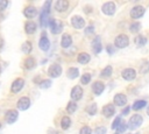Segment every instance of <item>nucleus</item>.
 Listing matches in <instances>:
<instances>
[{
  "mask_svg": "<svg viewBox=\"0 0 149 134\" xmlns=\"http://www.w3.org/2000/svg\"><path fill=\"white\" fill-rule=\"evenodd\" d=\"M50 6H51V2L50 1H45L44 2V6L42 8V12H41V16H40V21H41V26L43 28H45L48 24H49V14H50Z\"/></svg>",
  "mask_w": 149,
  "mask_h": 134,
  "instance_id": "nucleus-1",
  "label": "nucleus"
},
{
  "mask_svg": "<svg viewBox=\"0 0 149 134\" xmlns=\"http://www.w3.org/2000/svg\"><path fill=\"white\" fill-rule=\"evenodd\" d=\"M128 44H129V38H128V36H127V35L121 34V35L116 36V37H115V40H114V45H115L116 48L122 49V48L128 47Z\"/></svg>",
  "mask_w": 149,
  "mask_h": 134,
  "instance_id": "nucleus-2",
  "label": "nucleus"
},
{
  "mask_svg": "<svg viewBox=\"0 0 149 134\" xmlns=\"http://www.w3.org/2000/svg\"><path fill=\"white\" fill-rule=\"evenodd\" d=\"M142 121H143V119H142L141 115L134 114V115L129 119V121H128V127H129L130 129H135V128H137V127L142 124Z\"/></svg>",
  "mask_w": 149,
  "mask_h": 134,
  "instance_id": "nucleus-3",
  "label": "nucleus"
},
{
  "mask_svg": "<svg viewBox=\"0 0 149 134\" xmlns=\"http://www.w3.org/2000/svg\"><path fill=\"white\" fill-rule=\"evenodd\" d=\"M61 73H62V66L58 65V64H52V65H50L49 69H48V75H49L51 78H56V77H58Z\"/></svg>",
  "mask_w": 149,
  "mask_h": 134,
  "instance_id": "nucleus-4",
  "label": "nucleus"
},
{
  "mask_svg": "<svg viewBox=\"0 0 149 134\" xmlns=\"http://www.w3.org/2000/svg\"><path fill=\"white\" fill-rule=\"evenodd\" d=\"M49 27H50V30H51L52 34H58V33H61V30L63 29V28H62V23L58 22V21L55 20V19H50V20H49Z\"/></svg>",
  "mask_w": 149,
  "mask_h": 134,
  "instance_id": "nucleus-5",
  "label": "nucleus"
},
{
  "mask_svg": "<svg viewBox=\"0 0 149 134\" xmlns=\"http://www.w3.org/2000/svg\"><path fill=\"white\" fill-rule=\"evenodd\" d=\"M101 9H102V13L104 14H106V15H113L115 13V5H114V2L108 1V2H105L102 5V8Z\"/></svg>",
  "mask_w": 149,
  "mask_h": 134,
  "instance_id": "nucleus-6",
  "label": "nucleus"
},
{
  "mask_svg": "<svg viewBox=\"0 0 149 134\" xmlns=\"http://www.w3.org/2000/svg\"><path fill=\"white\" fill-rule=\"evenodd\" d=\"M71 23H72L73 28H76V29H81V28H84V26H85V21H84V19H83L81 16H79V15H74V16H72V19H71Z\"/></svg>",
  "mask_w": 149,
  "mask_h": 134,
  "instance_id": "nucleus-7",
  "label": "nucleus"
},
{
  "mask_svg": "<svg viewBox=\"0 0 149 134\" xmlns=\"http://www.w3.org/2000/svg\"><path fill=\"white\" fill-rule=\"evenodd\" d=\"M23 85H24V80H23L22 78H17V79H15V80L12 83L10 91H12L13 93H17L19 91H21V90H22Z\"/></svg>",
  "mask_w": 149,
  "mask_h": 134,
  "instance_id": "nucleus-8",
  "label": "nucleus"
},
{
  "mask_svg": "<svg viewBox=\"0 0 149 134\" xmlns=\"http://www.w3.org/2000/svg\"><path fill=\"white\" fill-rule=\"evenodd\" d=\"M29 106H30V99L28 97H21L17 100V107H19V110L26 111V110L29 108Z\"/></svg>",
  "mask_w": 149,
  "mask_h": 134,
  "instance_id": "nucleus-9",
  "label": "nucleus"
},
{
  "mask_svg": "<svg viewBox=\"0 0 149 134\" xmlns=\"http://www.w3.org/2000/svg\"><path fill=\"white\" fill-rule=\"evenodd\" d=\"M144 14V8L142 6H135L130 9V16L133 19H139Z\"/></svg>",
  "mask_w": 149,
  "mask_h": 134,
  "instance_id": "nucleus-10",
  "label": "nucleus"
},
{
  "mask_svg": "<svg viewBox=\"0 0 149 134\" xmlns=\"http://www.w3.org/2000/svg\"><path fill=\"white\" fill-rule=\"evenodd\" d=\"M38 47H40V49L43 50V51H47V50L49 49V47H50V41L48 40L45 33H43V35L41 36L40 42H38Z\"/></svg>",
  "mask_w": 149,
  "mask_h": 134,
  "instance_id": "nucleus-11",
  "label": "nucleus"
},
{
  "mask_svg": "<svg viewBox=\"0 0 149 134\" xmlns=\"http://www.w3.org/2000/svg\"><path fill=\"white\" fill-rule=\"evenodd\" d=\"M83 97V89L79 85H76L71 90V98L72 100H79Z\"/></svg>",
  "mask_w": 149,
  "mask_h": 134,
  "instance_id": "nucleus-12",
  "label": "nucleus"
},
{
  "mask_svg": "<svg viewBox=\"0 0 149 134\" xmlns=\"http://www.w3.org/2000/svg\"><path fill=\"white\" fill-rule=\"evenodd\" d=\"M17 117H19V113H17L16 110H9V111L6 113L5 119H6V121H7L8 124H13V122L16 121Z\"/></svg>",
  "mask_w": 149,
  "mask_h": 134,
  "instance_id": "nucleus-13",
  "label": "nucleus"
},
{
  "mask_svg": "<svg viewBox=\"0 0 149 134\" xmlns=\"http://www.w3.org/2000/svg\"><path fill=\"white\" fill-rule=\"evenodd\" d=\"M121 75H122V78L123 79H126V80H133L136 77V71L134 69H130L129 68V69H125Z\"/></svg>",
  "mask_w": 149,
  "mask_h": 134,
  "instance_id": "nucleus-14",
  "label": "nucleus"
},
{
  "mask_svg": "<svg viewBox=\"0 0 149 134\" xmlns=\"http://www.w3.org/2000/svg\"><path fill=\"white\" fill-rule=\"evenodd\" d=\"M113 100H114V104L118 105V106H123V105L127 104V97L125 94H122V93L115 94Z\"/></svg>",
  "mask_w": 149,
  "mask_h": 134,
  "instance_id": "nucleus-15",
  "label": "nucleus"
},
{
  "mask_svg": "<svg viewBox=\"0 0 149 134\" xmlns=\"http://www.w3.org/2000/svg\"><path fill=\"white\" fill-rule=\"evenodd\" d=\"M104 90H105V85H104L101 82H94V83L92 84V91H93L94 94L99 96V94L102 93Z\"/></svg>",
  "mask_w": 149,
  "mask_h": 134,
  "instance_id": "nucleus-16",
  "label": "nucleus"
},
{
  "mask_svg": "<svg viewBox=\"0 0 149 134\" xmlns=\"http://www.w3.org/2000/svg\"><path fill=\"white\" fill-rule=\"evenodd\" d=\"M68 7H69V1H66V0H58L55 3V8L58 12H64L68 9Z\"/></svg>",
  "mask_w": 149,
  "mask_h": 134,
  "instance_id": "nucleus-17",
  "label": "nucleus"
},
{
  "mask_svg": "<svg viewBox=\"0 0 149 134\" xmlns=\"http://www.w3.org/2000/svg\"><path fill=\"white\" fill-rule=\"evenodd\" d=\"M114 112H115V108H114V106L111 105V104L105 105L104 108H102V114H104L106 118H111V117L114 114Z\"/></svg>",
  "mask_w": 149,
  "mask_h": 134,
  "instance_id": "nucleus-18",
  "label": "nucleus"
},
{
  "mask_svg": "<svg viewBox=\"0 0 149 134\" xmlns=\"http://www.w3.org/2000/svg\"><path fill=\"white\" fill-rule=\"evenodd\" d=\"M36 13H37V10H36V8H35L34 6H28V7H26V8H24V10H23L24 16H26V17H28V19L34 17V16L36 15Z\"/></svg>",
  "mask_w": 149,
  "mask_h": 134,
  "instance_id": "nucleus-19",
  "label": "nucleus"
},
{
  "mask_svg": "<svg viewBox=\"0 0 149 134\" xmlns=\"http://www.w3.org/2000/svg\"><path fill=\"white\" fill-rule=\"evenodd\" d=\"M92 49H93V52L94 54H99L101 51V41H100V37H95L92 42Z\"/></svg>",
  "mask_w": 149,
  "mask_h": 134,
  "instance_id": "nucleus-20",
  "label": "nucleus"
},
{
  "mask_svg": "<svg viewBox=\"0 0 149 134\" xmlns=\"http://www.w3.org/2000/svg\"><path fill=\"white\" fill-rule=\"evenodd\" d=\"M72 43V37L69 35V34H64L62 36V41H61V44L63 48H69Z\"/></svg>",
  "mask_w": 149,
  "mask_h": 134,
  "instance_id": "nucleus-21",
  "label": "nucleus"
},
{
  "mask_svg": "<svg viewBox=\"0 0 149 134\" xmlns=\"http://www.w3.org/2000/svg\"><path fill=\"white\" fill-rule=\"evenodd\" d=\"M24 30H26L27 34H33V33H35V31H36V23L33 22V21L26 22V24H24Z\"/></svg>",
  "mask_w": 149,
  "mask_h": 134,
  "instance_id": "nucleus-22",
  "label": "nucleus"
},
{
  "mask_svg": "<svg viewBox=\"0 0 149 134\" xmlns=\"http://www.w3.org/2000/svg\"><path fill=\"white\" fill-rule=\"evenodd\" d=\"M77 61L80 63V64H86L90 62V55L86 54V52H80L77 57Z\"/></svg>",
  "mask_w": 149,
  "mask_h": 134,
  "instance_id": "nucleus-23",
  "label": "nucleus"
},
{
  "mask_svg": "<svg viewBox=\"0 0 149 134\" xmlns=\"http://www.w3.org/2000/svg\"><path fill=\"white\" fill-rule=\"evenodd\" d=\"M68 77L70 78V79H74V78H77L78 77V75H79V70L77 69V68H70V69H68Z\"/></svg>",
  "mask_w": 149,
  "mask_h": 134,
  "instance_id": "nucleus-24",
  "label": "nucleus"
},
{
  "mask_svg": "<svg viewBox=\"0 0 149 134\" xmlns=\"http://www.w3.org/2000/svg\"><path fill=\"white\" fill-rule=\"evenodd\" d=\"M35 64H36V62H35V59H34L33 57H28V58L24 61V68L28 69V70L33 69V68L35 66Z\"/></svg>",
  "mask_w": 149,
  "mask_h": 134,
  "instance_id": "nucleus-25",
  "label": "nucleus"
},
{
  "mask_svg": "<svg viewBox=\"0 0 149 134\" xmlns=\"http://www.w3.org/2000/svg\"><path fill=\"white\" fill-rule=\"evenodd\" d=\"M146 43H147V38H146L144 36L139 35V36L135 37V44H136L137 47H143Z\"/></svg>",
  "mask_w": 149,
  "mask_h": 134,
  "instance_id": "nucleus-26",
  "label": "nucleus"
},
{
  "mask_svg": "<svg viewBox=\"0 0 149 134\" xmlns=\"http://www.w3.org/2000/svg\"><path fill=\"white\" fill-rule=\"evenodd\" d=\"M146 105H147V101H146V100H136V101L133 104V108H134L135 111H139V110L143 108Z\"/></svg>",
  "mask_w": 149,
  "mask_h": 134,
  "instance_id": "nucleus-27",
  "label": "nucleus"
},
{
  "mask_svg": "<svg viewBox=\"0 0 149 134\" xmlns=\"http://www.w3.org/2000/svg\"><path fill=\"white\" fill-rule=\"evenodd\" d=\"M111 75H112V66H109V65L104 68L101 73H100V76L104 77V78H108V77H111Z\"/></svg>",
  "mask_w": 149,
  "mask_h": 134,
  "instance_id": "nucleus-28",
  "label": "nucleus"
},
{
  "mask_svg": "<svg viewBox=\"0 0 149 134\" xmlns=\"http://www.w3.org/2000/svg\"><path fill=\"white\" fill-rule=\"evenodd\" d=\"M70 125H71L70 118H69V117H63V118H62V121H61L62 128H63V129H68V128L70 127Z\"/></svg>",
  "mask_w": 149,
  "mask_h": 134,
  "instance_id": "nucleus-29",
  "label": "nucleus"
},
{
  "mask_svg": "<svg viewBox=\"0 0 149 134\" xmlns=\"http://www.w3.org/2000/svg\"><path fill=\"white\" fill-rule=\"evenodd\" d=\"M86 112H87L88 114H91V115H94L95 112H97V104H95V103H91V104L86 107Z\"/></svg>",
  "mask_w": 149,
  "mask_h": 134,
  "instance_id": "nucleus-30",
  "label": "nucleus"
},
{
  "mask_svg": "<svg viewBox=\"0 0 149 134\" xmlns=\"http://www.w3.org/2000/svg\"><path fill=\"white\" fill-rule=\"evenodd\" d=\"M31 49H33V47H31V43H30L29 41H27V42H24V43L22 44V51H23L24 54H30Z\"/></svg>",
  "mask_w": 149,
  "mask_h": 134,
  "instance_id": "nucleus-31",
  "label": "nucleus"
},
{
  "mask_svg": "<svg viewBox=\"0 0 149 134\" xmlns=\"http://www.w3.org/2000/svg\"><path fill=\"white\" fill-rule=\"evenodd\" d=\"M76 110H77V104H76L74 101H70V103L68 104V106H66V112L73 113Z\"/></svg>",
  "mask_w": 149,
  "mask_h": 134,
  "instance_id": "nucleus-32",
  "label": "nucleus"
},
{
  "mask_svg": "<svg viewBox=\"0 0 149 134\" xmlns=\"http://www.w3.org/2000/svg\"><path fill=\"white\" fill-rule=\"evenodd\" d=\"M129 29H130L132 33H137V31L141 29V23H139V22H133V23L130 24Z\"/></svg>",
  "mask_w": 149,
  "mask_h": 134,
  "instance_id": "nucleus-33",
  "label": "nucleus"
},
{
  "mask_svg": "<svg viewBox=\"0 0 149 134\" xmlns=\"http://www.w3.org/2000/svg\"><path fill=\"white\" fill-rule=\"evenodd\" d=\"M80 82H81V84H88L91 82V75L90 73H84L80 78Z\"/></svg>",
  "mask_w": 149,
  "mask_h": 134,
  "instance_id": "nucleus-34",
  "label": "nucleus"
},
{
  "mask_svg": "<svg viewBox=\"0 0 149 134\" xmlns=\"http://www.w3.org/2000/svg\"><path fill=\"white\" fill-rule=\"evenodd\" d=\"M51 86V82L49 80V79H44V80H42L41 83H40V87L41 89H48V87H50Z\"/></svg>",
  "mask_w": 149,
  "mask_h": 134,
  "instance_id": "nucleus-35",
  "label": "nucleus"
},
{
  "mask_svg": "<svg viewBox=\"0 0 149 134\" xmlns=\"http://www.w3.org/2000/svg\"><path fill=\"white\" fill-rule=\"evenodd\" d=\"M121 124H122L121 118H120V117H116V118H115V120H114V121H113V124H112V128H113V129H116Z\"/></svg>",
  "mask_w": 149,
  "mask_h": 134,
  "instance_id": "nucleus-36",
  "label": "nucleus"
},
{
  "mask_svg": "<svg viewBox=\"0 0 149 134\" xmlns=\"http://www.w3.org/2000/svg\"><path fill=\"white\" fill-rule=\"evenodd\" d=\"M127 128H128V125H126L125 122H122V124H121V125H120V126L116 128V133H118V134H120V133H123V132H125Z\"/></svg>",
  "mask_w": 149,
  "mask_h": 134,
  "instance_id": "nucleus-37",
  "label": "nucleus"
},
{
  "mask_svg": "<svg viewBox=\"0 0 149 134\" xmlns=\"http://www.w3.org/2000/svg\"><path fill=\"white\" fill-rule=\"evenodd\" d=\"M140 71H141V73H147V72L149 71V62H146V63H143V64L141 65V69H140Z\"/></svg>",
  "mask_w": 149,
  "mask_h": 134,
  "instance_id": "nucleus-38",
  "label": "nucleus"
},
{
  "mask_svg": "<svg viewBox=\"0 0 149 134\" xmlns=\"http://www.w3.org/2000/svg\"><path fill=\"white\" fill-rule=\"evenodd\" d=\"M79 134H92V131H91V128L88 126H84L79 131Z\"/></svg>",
  "mask_w": 149,
  "mask_h": 134,
  "instance_id": "nucleus-39",
  "label": "nucleus"
},
{
  "mask_svg": "<svg viewBox=\"0 0 149 134\" xmlns=\"http://www.w3.org/2000/svg\"><path fill=\"white\" fill-rule=\"evenodd\" d=\"M106 127L104 126H100V127H97L95 131H94V134H106Z\"/></svg>",
  "mask_w": 149,
  "mask_h": 134,
  "instance_id": "nucleus-40",
  "label": "nucleus"
},
{
  "mask_svg": "<svg viewBox=\"0 0 149 134\" xmlns=\"http://www.w3.org/2000/svg\"><path fill=\"white\" fill-rule=\"evenodd\" d=\"M7 6H8V1L7 0H0V12H2Z\"/></svg>",
  "mask_w": 149,
  "mask_h": 134,
  "instance_id": "nucleus-41",
  "label": "nucleus"
},
{
  "mask_svg": "<svg viewBox=\"0 0 149 134\" xmlns=\"http://www.w3.org/2000/svg\"><path fill=\"white\" fill-rule=\"evenodd\" d=\"M106 50H107V52H108L109 55H113V54H114V51H115V47H114V45H112V44H108V45H107V48H106Z\"/></svg>",
  "mask_w": 149,
  "mask_h": 134,
  "instance_id": "nucleus-42",
  "label": "nucleus"
},
{
  "mask_svg": "<svg viewBox=\"0 0 149 134\" xmlns=\"http://www.w3.org/2000/svg\"><path fill=\"white\" fill-rule=\"evenodd\" d=\"M93 31H94L93 26H90V27H87V28L85 29V34H86V35H90V34H92Z\"/></svg>",
  "mask_w": 149,
  "mask_h": 134,
  "instance_id": "nucleus-43",
  "label": "nucleus"
},
{
  "mask_svg": "<svg viewBox=\"0 0 149 134\" xmlns=\"http://www.w3.org/2000/svg\"><path fill=\"white\" fill-rule=\"evenodd\" d=\"M129 113V106H126V108H123V111H122V114H128Z\"/></svg>",
  "mask_w": 149,
  "mask_h": 134,
  "instance_id": "nucleus-44",
  "label": "nucleus"
},
{
  "mask_svg": "<svg viewBox=\"0 0 149 134\" xmlns=\"http://www.w3.org/2000/svg\"><path fill=\"white\" fill-rule=\"evenodd\" d=\"M1 47H2V38L0 37V49H1Z\"/></svg>",
  "mask_w": 149,
  "mask_h": 134,
  "instance_id": "nucleus-45",
  "label": "nucleus"
},
{
  "mask_svg": "<svg viewBox=\"0 0 149 134\" xmlns=\"http://www.w3.org/2000/svg\"><path fill=\"white\" fill-rule=\"evenodd\" d=\"M147 113H148V115H149V107H148V110H147Z\"/></svg>",
  "mask_w": 149,
  "mask_h": 134,
  "instance_id": "nucleus-46",
  "label": "nucleus"
},
{
  "mask_svg": "<svg viewBox=\"0 0 149 134\" xmlns=\"http://www.w3.org/2000/svg\"><path fill=\"white\" fill-rule=\"evenodd\" d=\"M0 127H1V125H0Z\"/></svg>",
  "mask_w": 149,
  "mask_h": 134,
  "instance_id": "nucleus-47",
  "label": "nucleus"
},
{
  "mask_svg": "<svg viewBox=\"0 0 149 134\" xmlns=\"http://www.w3.org/2000/svg\"><path fill=\"white\" fill-rule=\"evenodd\" d=\"M135 134H136V133H135Z\"/></svg>",
  "mask_w": 149,
  "mask_h": 134,
  "instance_id": "nucleus-48",
  "label": "nucleus"
}]
</instances>
